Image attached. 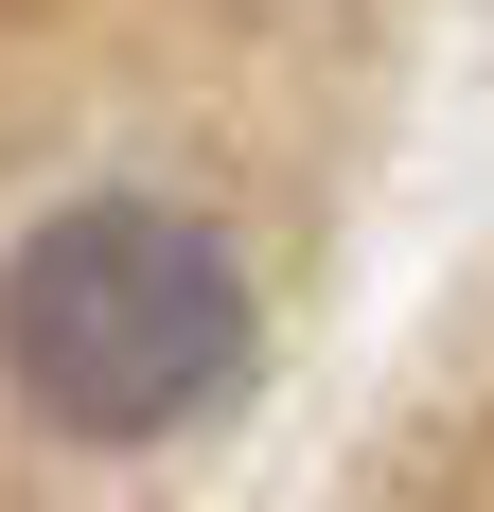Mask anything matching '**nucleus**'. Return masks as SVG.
I'll return each instance as SVG.
<instances>
[{"instance_id": "1", "label": "nucleus", "mask_w": 494, "mask_h": 512, "mask_svg": "<svg viewBox=\"0 0 494 512\" xmlns=\"http://www.w3.org/2000/svg\"><path fill=\"white\" fill-rule=\"evenodd\" d=\"M0 371L53 442H177L247 371V265L159 195H71L0 265Z\"/></svg>"}]
</instances>
